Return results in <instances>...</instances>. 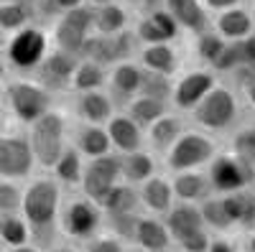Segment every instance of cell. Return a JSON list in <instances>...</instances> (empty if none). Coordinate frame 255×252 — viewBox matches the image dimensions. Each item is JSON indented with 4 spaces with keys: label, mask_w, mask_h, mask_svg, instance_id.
<instances>
[{
    "label": "cell",
    "mask_w": 255,
    "mask_h": 252,
    "mask_svg": "<svg viewBox=\"0 0 255 252\" xmlns=\"http://www.w3.org/2000/svg\"><path fill=\"white\" fill-rule=\"evenodd\" d=\"M67 196L64 188L51 173L31 176L23 183V201H20V214L31 227V242L49 250L59 237V214L61 204Z\"/></svg>",
    "instance_id": "obj_1"
},
{
    "label": "cell",
    "mask_w": 255,
    "mask_h": 252,
    "mask_svg": "<svg viewBox=\"0 0 255 252\" xmlns=\"http://www.w3.org/2000/svg\"><path fill=\"white\" fill-rule=\"evenodd\" d=\"M69 117L64 115V110L51 107L46 115H41L36 122H31L26 128L31 151L36 158V168L41 171H51L54 163L59 161V156L67 151L69 145Z\"/></svg>",
    "instance_id": "obj_2"
},
{
    "label": "cell",
    "mask_w": 255,
    "mask_h": 252,
    "mask_svg": "<svg viewBox=\"0 0 255 252\" xmlns=\"http://www.w3.org/2000/svg\"><path fill=\"white\" fill-rule=\"evenodd\" d=\"M105 232V212L97 201L84 196L82 191L64 196L61 214H59V237L77 245Z\"/></svg>",
    "instance_id": "obj_3"
},
{
    "label": "cell",
    "mask_w": 255,
    "mask_h": 252,
    "mask_svg": "<svg viewBox=\"0 0 255 252\" xmlns=\"http://www.w3.org/2000/svg\"><path fill=\"white\" fill-rule=\"evenodd\" d=\"M189 117L199 130H204L209 135L230 133L240 120V102H238L235 89H232L230 84L217 82L215 87L209 89V94L189 112Z\"/></svg>",
    "instance_id": "obj_4"
},
{
    "label": "cell",
    "mask_w": 255,
    "mask_h": 252,
    "mask_svg": "<svg viewBox=\"0 0 255 252\" xmlns=\"http://www.w3.org/2000/svg\"><path fill=\"white\" fill-rule=\"evenodd\" d=\"M0 97L5 99L8 115L15 122L23 125V128H28L31 122H36L41 115H46L54 107V94L44 87V84H38L33 77L8 79Z\"/></svg>",
    "instance_id": "obj_5"
},
{
    "label": "cell",
    "mask_w": 255,
    "mask_h": 252,
    "mask_svg": "<svg viewBox=\"0 0 255 252\" xmlns=\"http://www.w3.org/2000/svg\"><path fill=\"white\" fill-rule=\"evenodd\" d=\"M49 49H51L49 28L41 23H31L26 28H20L18 33L8 36L3 59L10 72L20 77H31L41 61H44V56L49 54Z\"/></svg>",
    "instance_id": "obj_6"
},
{
    "label": "cell",
    "mask_w": 255,
    "mask_h": 252,
    "mask_svg": "<svg viewBox=\"0 0 255 252\" xmlns=\"http://www.w3.org/2000/svg\"><path fill=\"white\" fill-rule=\"evenodd\" d=\"M220 153L215 138L199 128H186L181 138L163 153V166L168 173H181V171H197L207 168L209 161Z\"/></svg>",
    "instance_id": "obj_7"
},
{
    "label": "cell",
    "mask_w": 255,
    "mask_h": 252,
    "mask_svg": "<svg viewBox=\"0 0 255 252\" xmlns=\"http://www.w3.org/2000/svg\"><path fill=\"white\" fill-rule=\"evenodd\" d=\"M95 33V8L92 5H79L67 13H61L54 23L49 26L51 46L79 56L84 49V41Z\"/></svg>",
    "instance_id": "obj_8"
},
{
    "label": "cell",
    "mask_w": 255,
    "mask_h": 252,
    "mask_svg": "<svg viewBox=\"0 0 255 252\" xmlns=\"http://www.w3.org/2000/svg\"><path fill=\"white\" fill-rule=\"evenodd\" d=\"M204 171L209 176V183H212V191L215 194L243 191V188H250L255 183V166L232 151H220L209 161Z\"/></svg>",
    "instance_id": "obj_9"
},
{
    "label": "cell",
    "mask_w": 255,
    "mask_h": 252,
    "mask_svg": "<svg viewBox=\"0 0 255 252\" xmlns=\"http://www.w3.org/2000/svg\"><path fill=\"white\" fill-rule=\"evenodd\" d=\"M138 41L133 36V28H128L118 36H102V33H92L84 41V49L79 54V59H90L95 64L110 69L120 61H130L138 54Z\"/></svg>",
    "instance_id": "obj_10"
},
{
    "label": "cell",
    "mask_w": 255,
    "mask_h": 252,
    "mask_svg": "<svg viewBox=\"0 0 255 252\" xmlns=\"http://www.w3.org/2000/svg\"><path fill=\"white\" fill-rule=\"evenodd\" d=\"M36 173V158L26 133L0 135V178L26 183Z\"/></svg>",
    "instance_id": "obj_11"
},
{
    "label": "cell",
    "mask_w": 255,
    "mask_h": 252,
    "mask_svg": "<svg viewBox=\"0 0 255 252\" xmlns=\"http://www.w3.org/2000/svg\"><path fill=\"white\" fill-rule=\"evenodd\" d=\"M120 181H123V176H120V153L110 151L105 156L84 161V173H82L79 191L100 204L105 196H108L110 188Z\"/></svg>",
    "instance_id": "obj_12"
},
{
    "label": "cell",
    "mask_w": 255,
    "mask_h": 252,
    "mask_svg": "<svg viewBox=\"0 0 255 252\" xmlns=\"http://www.w3.org/2000/svg\"><path fill=\"white\" fill-rule=\"evenodd\" d=\"M217 84V74L207 69V67H197L189 69L184 74H179L174 79V94H171V107L176 112L189 115L197 104L209 94V89Z\"/></svg>",
    "instance_id": "obj_13"
},
{
    "label": "cell",
    "mask_w": 255,
    "mask_h": 252,
    "mask_svg": "<svg viewBox=\"0 0 255 252\" xmlns=\"http://www.w3.org/2000/svg\"><path fill=\"white\" fill-rule=\"evenodd\" d=\"M79 64V56L74 54H67L56 46L49 49V54L44 56V61L38 64V69L31 74L38 84L56 97V94H67L72 89V77H74V69Z\"/></svg>",
    "instance_id": "obj_14"
},
{
    "label": "cell",
    "mask_w": 255,
    "mask_h": 252,
    "mask_svg": "<svg viewBox=\"0 0 255 252\" xmlns=\"http://www.w3.org/2000/svg\"><path fill=\"white\" fill-rule=\"evenodd\" d=\"M133 36L140 46L148 44H174L181 36V28L176 26V20L171 18L166 8L151 10L145 15H138L135 26H133Z\"/></svg>",
    "instance_id": "obj_15"
},
{
    "label": "cell",
    "mask_w": 255,
    "mask_h": 252,
    "mask_svg": "<svg viewBox=\"0 0 255 252\" xmlns=\"http://www.w3.org/2000/svg\"><path fill=\"white\" fill-rule=\"evenodd\" d=\"M143 67L138 64V59L130 61H120V64L108 69V89L110 97L115 99L118 107H125L133 97H138L140 92V82H143Z\"/></svg>",
    "instance_id": "obj_16"
},
{
    "label": "cell",
    "mask_w": 255,
    "mask_h": 252,
    "mask_svg": "<svg viewBox=\"0 0 255 252\" xmlns=\"http://www.w3.org/2000/svg\"><path fill=\"white\" fill-rule=\"evenodd\" d=\"M72 112H74V120H79V122L108 125V120L118 112V104L108 89L77 92V94H72Z\"/></svg>",
    "instance_id": "obj_17"
},
{
    "label": "cell",
    "mask_w": 255,
    "mask_h": 252,
    "mask_svg": "<svg viewBox=\"0 0 255 252\" xmlns=\"http://www.w3.org/2000/svg\"><path fill=\"white\" fill-rule=\"evenodd\" d=\"M108 135H110V145L113 151L125 156V153H133V151H140L145 148V130L140 125L128 115L125 110H118L110 120H108Z\"/></svg>",
    "instance_id": "obj_18"
},
{
    "label": "cell",
    "mask_w": 255,
    "mask_h": 252,
    "mask_svg": "<svg viewBox=\"0 0 255 252\" xmlns=\"http://www.w3.org/2000/svg\"><path fill=\"white\" fill-rule=\"evenodd\" d=\"M163 222H166V229L171 235V242L174 247L181 245L184 240L199 235L204 227V219H202V212H199V204H184V201H176L168 212L163 214Z\"/></svg>",
    "instance_id": "obj_19"
},
{
    "label": "cell",
    "mask_w": 255,
    "mask_h": 252,
    "mask_svg": "<svg viewBox=\"0 0 255 252\" xmlns=\"http://www.w3.org/2000/svg\"><path fill=\"white\" fill-rule=\"evenodd\" d=\"M69 143L84 156V158H97L113 151L110 135L105 125H92V122H79L74 120L69 125Z\"/></svg>",
    "instance_id": "obj_20"
},
{
    "label": "cell",
    "mask_w": 255,
    "mask_h": 252,
    "mask_svg": "<svg viewBox=\"0 0 255 252\" xmlns=\"http://www.w3.org/2000/svg\"><path fill=\"white\" fill-rule=\"evenodd\" d=\"M138 196H140V209L145 214H156V217H163L168 209L176 204V196H174V186H171V176H163V173H156L148 181H143L138 186Z\"/></svg>",
    "instance_id": "obj_21"
},
{
    "label": "cell",
    "mask_w": 255,
    "mask_h": 252,
    "mask_svg": "<svg viewBox=\"0 0 255 252\" xmlns=\"http://www.w3.org/2000/svg\"><path fill=\"white\" fill-rule=\"evenodd\" d=\"M163 8L171 13V18L176 20V26L181 28V33L199 36V33L212 28L209 10L204 8L202 0H166Z\"/></svg>",
    "instance_id": "obj_22"
},
{
    "label": "cell",
    "mask_w": 255,
    "mask_h": 252,
    "mask_svg": "<svg viewBox=\"0 0 255 252\" xmlns=\"http://www.w3.org/2000/svg\"><path fill=\"white\" fill-rule=\"evenodd\" d=\"M184 130H186L184 112H171L168 110L161 120H156L151 128L145 130V148L153 151L156 156H163L181 138Z\"/></svg>",
    "instance_id": "obj_23"
},
{
    "label": "cell",
    "mask_w": 255,
    "mask_h": 252,
    "mask_svg": "<svg viewBox=\"0 0 255 252\" xmlns=\"http://www.w3.org/2000/svg\"><path fill=\"white\" fill-rule=\"evenodd\" d=\"M133 247H138L140 252H161V250H174L171 235L166 229L163 217L156 214H140L138 224H135V237H133Z\"/></svg>",
    "instance_id": "obj_24"
},
{
    "label": "cell",
    "mask_w": 255,
    "mask_h": 252,
    "mask_svg": "<svg viewBox=\"0 0 255 252\" xmlns=\"http://www.w3.org/2000/svg\"><path fill=\"white\" fill-rule=\"evenodd\" d=\"M135 59L145 72H156V74H163V77H176L179 69H181V56H179L174 44L138 46Z\"/></svg>",
    "instance_id": "obj_25"
},
{
    "label": "cell",
    "mask_w": 255,
    "mask_h": 252,
    "mask_svg": "<svg viewBox=\"0 0 255 252\" xmlns=\"http://www.w3.org/2000/svg\"><path fill=\"white\" fill-rule=\"evenodd\" d=\"M168 176H171V186H174L176 201L202 204L207 196L215 194L204 168H197V171H181V173H168Z\"/></svg>",
    "instance_id": "obj_26"
},
{
    "label": "cell",
    "mask_w": 255,
    "mask_h": 252,
    "mask_svg": "<svg viewBox=\"0 0 255 252\" xmlns=\"http://www.w3.org/2000/svg\"><path fill=\"white\" fill-rule=\"evenodd\" d=\"M212 31L220 33L225 41H243L245 36H250L255 31L253 15L243 5H235L230 10L215 13V18H212Z\"/></svg>",
    "instance_id": "obj_27"
},
{
    "label": "cell",
    "mask_w": 255,
    "mask_h": 252,
    "mask_svg": "<svg viewBox=\"0 0 255 252\" xmlns=\"http://www.w3.org/2000/svg\"><path fill=\"white\" fill-rule=\"evenodd\" d=\"M156 173H158V158H156L153 151L140 148V151L120 156V176H123L125 183L140 186L143 181H148Z\"/></svg>",
    "instance_id": "obj_28"
},
{
    "label": "cell",
    "mask_w": 255,
    "mask_h": 252,
    "mask_svg": "<svg viewBox=\"0 0 255 252\" xmlns=\"http://www.w3.org/2000/svg\"><path fill=\"white\" fill-rule=\"evenodd\" d=\"M133 13L128 5H123L120 0H113V3H105L95 8V33L102 36H118L128 28H133Z\"/></svg>",
    "instance_id": "obj_29"
},
{
    "label": "cell",
    "mask_w": 255,
    "mask_h": 252,
    "mask_svg": "<svg viewBox=\"0 0 255 252\" xmlns=\"http://www.w3.org/2000/svg\"><path fill=\"white\" fill-rule=\"evenodd\" d=\"M105 217H120V214H138L143 212L140 209V196H138V186H130V183H115L108 196L100 201Z\"/></svg>",
    "instance_id": "obj_30"
},
{
    "label": "cell",
    "mask_w": 255,
    "mask_h": 252,
    "mask_svg": "<svg viewBox=\"0 0 255 252\" xmlns=\"http://www.w3.org/2000/svg\"><path fill=\"white\" fill-rule=\"evenodd\" d=\"M225 196V206L230 212V219L235 224V229H255V188H243V191H232V194H222Z\"/></svg>",
    "instance_id": "obj_31"
},
{
    "label": "cell",
    "mask_w": 255,
    "mask_h": 252,
    "mask_svg": "<svg viewBox=\"0 0 255 252\" xmlns=\"http://www.w3.org/2000/svg\"><path fill=\"white\" fill-rule=\"evenodd\" d=\"M84 158L74 145L69 143L67 145V151H64L61 156H59V161L54 163V168H51V176L64 186V188H77L79 191V183H82V173H84Z\"/></svg>",
    "instance_id": "obj_32"
},
{
    "label": "cell",
    "mask_w": 255,
    "mask_h": 252,
    "mask_svg": "<svg viewBox=\"0 0 255 252\" xmlns=\"http://www.w3.org/2000/svg\"><path fill=\"white\" fill-rule=\"evenodd\" d=\"M36 20V10L31 0H18V3H0V31L5 36L18 33L20 28H26Z\"/></svg>",
    "instance_id": "obj_33"
},
{
    "label": "cell",
    "mask_w": 255,
    "mask_h": 252,
    "mask_svg": "<svg viewBox=\"0 0 255 252\" xmlns=\"http://www.w3.org/2000/svg\"><path fill=\"white\" fill-rule=\"evenodd\" d=\"M199 212H202L204 227L209 229L212 235H230L232 229H235V224H232V219H230L227 206H225V196L222 194L207 196L199 204Z\"/></svg>",
    "instance_id": "obj_34"
},
{
    "label": "cell",
    "mask_w": 255,
    "mask_h": 252,
    "mask_svg": "<svg viewBox=\"0 0 255 252\" xmlns=\"http://www.w3.org/2000/svg\"><path fill=\"white\" fill-rule=\"evenodd\" d=\"M168 110H171V104H168V102H161V99H153V97H143V94L133 97L130 102L125 104V112L130 115L143 130H148V128H151L156 120H161Z\"/></svg>",
    "instance_id": "obj_35"
},
{
    "label": "cell",
    "mask_w": 255,
    "mask_h": 252,
    "mask_svg": "<svg viewBox=\"0 0 255 252\" xmlns=\"http://www.w3.org/2000/svg\"><path fill=\"white\" fill-rule=\"evenodd\" d=\"M105 87H108V69L90 59H79L69 92L77 94V92H92V89H105Z\"/></svg>",
    "instance_id": "obj_36"
},
{
    "label": "cell",
    "mask_w": 255,
    "mask_h": 252,
    "mask_svg": "<svg viewBox=\"0 0 255 252\" xmlns=\"http://www.w3.org/2000/svg\"><path fill=\"white\" fill-rule=\"evenodd\" d=\"M31 242V227L20 212L0 214V247L10 245H26Z\"/></svg>",
    "instance_id": "obj_37"
},
{
    "label": "cell",
    "mask_w": 255,
    "mask_h": 252,
    "mask_svg": "<svg viewBox=\"0 0 255 252\" xmlns=\"http://www.w3.org/2000/svg\"><path fill=\"white\" fill-rule=\"evenodd\" d=\"M225 46H227V41L220 33H215L212 28L204 31V33H199V36H194V54H197V59L202 61L207 69H212V64L220 59V54L225 51Z\"/></svg>",
    "instance_id": "obj_38"
},
{
    "label": "cell",
    "mask_w": 255,
    "mask_h": 252,
    "mask_svg": "<svg viewBox=\"0 0 255 252\" xmlns=\"http://www.w3.org/2000/svg\"><path fill=\"white\" fill-rule=\"evenodd\" d=\"M174 79L176 77H163L156 72H143V82H140V92L143 97H153L161 102L171 104V94H174Z\"/></svg>",
    "instance_id": "obj_39"
},
{
    "label": "cell",
    "mask_w": 255,
    "mask_h": 252,
    "mask_svg": "<svg viewBox=\"0 0 255 252\" xmlns=\"http://www.w3.org/2000/svg\"><path fill=\"white\" fill-rule=\"evenodd\" d=\"M138 214H120V217H105V229L113 232L115 237H120L125 245H133V237H135V224H138Z\"/></svg>",
    "instance_id": "obj_40"
},
{
    "label": "cell",
    "mask_w": 255,
    "mask_h": 252,
    "mask_svg": "<svg viewBox=\"0 0 255 252\" xmlns=\"http://www.w3.org/2000/svg\"><path fill=\"white\" fill-rule=\"evenodd\" d=\"M232 153H238L240 158H245L248 163L255 166V122L253 125H243L240 130H235L232 135Z\"/></svg>",
    "instance_id": "obj_41"
},
{
    "label": "cell",
    "mask_w": 255,
    "mask_h": 252,
    "mask_svg": "<svg viewBox=\"0 0 255 252\" xmlns=\"http://www.w3.org/2000/svg\"><path fill=\"white\" fill-rule=\"evenodd\" d=\"M20 201H23V183L0 178V214L20 212Z\"/></svg>",
    "instance_id": "obj_42"
},
{
    "label": "cell",
    "mask_w": 255,
    "mask_h": 252,
    "mask_svg": "<svg viewBox=\"0 0 255 252\" xmlns=\"http://www.w3.org/2000/svg\"><path fill=\"white\" fill-rule=\"evenodd\" d=\"M125 247H128V245H125L120 237H115L113 232H108V229L82 245L84 252H125Z\"/></svg>",
    "instance_id": "obj_43"
},
{
    "label": "cell",
    "mask_w": 255,
    "mask_h": 252,
    "mask_svg": "<svg viewBox=\"0 0 255 252\" xmlns=\"http://www.w3.org/2000/svg\"><path fill=\"white\" fill-rule=\"evenodd\" d=\"M123 5L130 8V13H138V15H145L151 10H158L166 5V0H120Z\"/></svg>",
    "instance_id": "obj_44"
},
{
    "label": "cell",
    "mask_w": 255,
    "mask_h": 252,
    "mask_svg": "<svg viewBox=\"0 0 255 252\" xmlns=\"http://www.w3.org/2000/svg\"><path fill=\"white\" fill-rule=\"evenodd\" d=\"M240 51H243V64L240 67H248V69L255 72V31L240 41Z\"/></svg>",
    "instance_id": "obj_45"
},
{
    "label": "cell",
    "mask_w": 255,
    "mask_h": 252,
    "mask_svg": "<svg viewBox=\"0 0 255 252\" xmlns=\"http://www.w3.org/2000/svg\"><path fill=\"white\" fill-rule=\"evenodd\" d=\"M202 3L209 13H222V10H230L235 5H243V0H202Z\"/></svg>",
    "instance_id": "obj_46"
},
{
    "label": "cell",
    "mask_w": 255,
    "mask_h": 252,
    "mask_svg": "<svg viewBox=\"0 0 255 252\" xmlns=\"http://www.w3.org/2000/svg\"><path fill=\"white\" fill-rule=\"evenodd\" d=\"M46 252H84V250H82V245H77V242H69V240H56Z\"/></svg>",
    "instance_id": "obj_47"
},
{
    "label": "cell",
    "mask_w": 255,
    "mask_h": 252,
    "mask_svg": "<svg viewBox=\"0 0 255 252\" xmlns=\"http://www.w3.org/2000/svg\"><path fill=\"white\" fill-rule=\"evenodd\" d=\"M0 252H46L44 247H38L36 242H26V245H10V247H0Z\"/></svg>",
    "instance_id": "obj_48"
},
{
    "label": "cell",
    "mask_w": 255,
    "mask_h": 252,
    "mask_svg": "<svg viewBox=\"0 0 255 252\" xmlns=\"http://www.w3.org/2000/svg\"><path fill=\"white\" fill-rule=\"evenodd\" d=\"M240 252H255V229L245 232V242L240 245Z\"/></svg>",
    "instance_id": "obj_49"
},
{
    "label": "cell",
    "mask_w": 255,
    "mask_h": 252,
    "mask_svg": "<svg viewBox=\"0 0 255 252\" xmlns=\"http://www.w3.org/2000/svg\"><path fill=\"white\" fill-rule=\"evenodd\" d=\"M8 72H10V69H8V64H5V59L0 56V94H3L5 84H8V79H10V77H8Z\"/></svg>",
    "instance_id": "obj_50"
},
{
    "label": "cell",
    "mask_w": 255,
    "mask_h": 252,
    "mask_svg": "<svg viewBox=\"0 0 255 252\" xmlns=\"http://www.w3.org/2000/svg\"><path fill=\"white\" fill-rule=\"evenodd\" d=\"M243 92H245V97H248V102H250V107L255 110V84H250V87H245Z\"/></svg>",
    "instance_id": "obj_51"
},
{
    "label": "cell",
    "mask_w": 255,
    "mask_h": 252,
    "mask_svg": "<svg viewBox=\"0 0 255 252\" xmlns=\"http://www.w3.org/2000/svg\"><path fill=\"white\" fill-rule=\"evenodd\" d=\"M5 130H8V112L0 107V135H3Z\"/></svg>",
    "instance_id": "obj_52"
},
{
    "label": "cell",
    "mask_w": 255,
    "mask_h": 252,
    "mask_svg": "<svg viewBox=\"0 0 255 252\" xmlns=\"http://www.w3.org/2000/svg\"><path fill=\"white\" fill-rule=\"evenodd\" d=\"M87 5H92V8H97V5H105V3H113V0H84Z\"/></svg>",
    "instance_id": "obj_53"
},
{
    "label": "cell",
    "mask_w": 255,
    "mask_h": 252,
    "mask_svg": "<svg viewBox=\"0 0 255 252\" xmlns=\"http://www.w3.org/2000/svg\"><path fill=\"white\" fill-rule=\"evenodd\" d=\"M5 44H8V36L0 31V56H3V51H5Z\"/></svg>",
    "instance_id": "obj_54"
},
{
    "label": "cell",
    "mask_w": 255,
    "mask_h": 252,
    "mask_svg": "<svg viewBox=\"0 0 255 252\" xmlns=\"http://www.w3.org/2000/svg\"><path fill=\"white\" fill-rule=\"evenodd\" d=\"M125 252H140V250H138V247H133V245H128V247H125Z\"/></svg>",
    "instance_id": "obj_55"
},
{
    "label": "cell",
    "mask_w": 255,
    "mask_h": 252,
    "mask_svg": "<svg viewBox=\"0 0 255 252\" xmlns=\"http://www.w3.org/2000/svg\"><path fill=\"white\" fill-rule=\"evenodd\" d=\"M250 15H253V26H255V0H253V8H250Z\"/></svg>",
    "instance_id": "obj_56"
},
{
    "label": "cell",
    "mask_w": 255,
    "mask_h": 252,
    "mask_svg": "<svg viewBox=\"0 0 255 252\" xmlns=\"http://www.w3.org/2000/svg\"><path fill=\"white\" fill-rule=\"evenodd\" d=\"M0 3H18V0H0Z\"/></svg>",
    "instance_id": "obj_57"
},
{
    "label": "cell",
    "mask_w": 255,
    "mask_h": 252,
    "mask_svg": "<svg viewBox=\"0 0 255 252\" xmlns=\"http://www.w3.org/2000/svg\"><path fill=\"white\" fill-rule=\"evenodd\" d=\"M161 252H174V250H161Z\"/></svg>",
    "instance_id": "obj_58"
}]
</instances>
